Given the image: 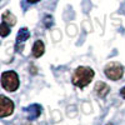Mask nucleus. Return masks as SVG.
<instances>
[{"instance_id":"nucleus-3","label":"nucleus","mask_w":125,"mask_h":125,"mask_svg":"<svg viewBox=\"0 0 125 125\" xmlns=\"http://www.w3.org/2000/svg\"><path fill=\"white\" fill-rule=\"evenodd\" d=\"M104 73L105 75L111 79V80H119L123 78V74H124V68L120 62H116V61H113V62H109V64L105 66L104 69Z\"/></svg>"},{"instance_id":"nucleus-6","label":"nucleus","mask_w":125,"mask_h":125,"mask_svg":"<svg viewBox=\"0 0 125 125\" xmlns=\"http://www.w3.org/2000/svg\"><path fill=\"white\" fill-rule=\"evenodd\" d=\"M109 91H110V88L104 81H98L95 84V93L98 94L100 98H105Z\"/></svg>"},{"instance_id":"nucleus-4","label":"nucleus","mask_w":125,"mask_h":125,"mask_svg":"<svg viewBox=\"0 0 125 125\" xmlns=\"http://www.w3.org/2000/svg\"><path fill=\"white\" fill-rule=\"evenodd\" d=\"M14 111V103L9 98L0 95V118H6Z\"/></svg>"},{"instance_id":"nucleus-7","label":"nucleus","mask_w":125,"mask_h":125,"mask_svg":"<svg viewBox=\"0 0 125 125\" xmlns=\"http://www.w3.org/2000/svg\"><path fill=\"white\" fill-rule=\"evenodd\" d=\"M44 51H45V46H44V43L41 40H36L34 45H33V56L34 58H40L41 55L44 54Z\"/></svg>"},{"instance_id":"nucleus-12","label":"nucleus","mask_w":125,"mask_h":125,"mask_svg":"<svg viewBox=\"0 0 125 125\" xmlns=\"http://www.w3.org/2000/svg\"><path fill=\"white\" fill-rule=\"evenodd\" d=\"M120 95H121V96H123V98L125 99V86H124V88H123V89L120 90Z\"/></svg>"},{"instance_id":"nucleus-1","label":"nucleus","mask_w":125,"mask_h":125,"mask_svg":"<svg viewBox=\"0 0 125 125\" xmlns=\"http://www.w3.org/2000/svg\"><path fill=\"white\" fill-rule=\"evenodd\" d=\"M94 78V70L88 66H79L75 69L74 74H73L71 81L73 84L78 88H85L90 84V81Z\"/></svg>"},{"instance_id":"nucleus-5","label":"nucleus","mask_w":125,"mask_h":125,"mask_svg":"<svg viewBox=\"0 0 125 125\" xmlns=\"http://www.w3.org/2000/svg\"><path fill=\"white\" fill-rule=\"evenodd\" d=\"M24 111H25L26 118L29 120H34L38 116H40V114H41V106L39 105V104H33V105H29L28 108H25Z\"/></svg>"},{"instance_id":"nucleus-2","label":"nucleus","mask_w":125,"mask_h":125,"mask_svg":"<svg viewBox=\"0 0 125 125\" xmlns=\"http://www.w3.org/2000/svg\"><path fill=\"white\" fill-rule=\"evenodd\" d=\"M1 85L6 91H15L18 90L20 81H19V76L15 71L9 70V71H4L1 74Z\"/></svg>"},{"instance_id":"nucleus-10","label":"nucleus","mask_w":125,"mask_h":125,"mask_svg":"<svg viewBox=\"0 0 125 125\" xmlns=\"http://www.w3.org/2000/svg\"><path fill=\"white\" fill-rule=\"evenodd\" d=\"M0 33H1V38H6L10 33V26L4 21L0 24Z\"/></svg>"},{"instance_id":"nucleus-8","label":"nucleus","mask_w":125,"mask_h":125,"mask_svg":"<svg viewBox=\"0 0 125 125\" xmlns=\"http://www.w3.org/2000/svg\"><path fill=\"white\" fill-rule=\"evenodd\" d=\"M30 38V31L26 28H21L18 31V35H16V43H24L28 39Z\"/></svg>"},{"instance_id":"nucleus-11","label":"nucleus","mask_w":125,"mask_h":125,"mask_svg":"<svg viewBox=\"0 0 125 125\" xmlns=\"http://www.w3.org/2000/svg\"><path fill=\"white\" fill-rule=\"evenodd\" d=\"M53 25V18L51 15H45V28H50Z\"/></svg>"},{"instance_id":"nucleus-13","label":"nucleus","mask_w":125,"mask_h":125,"mask_svg":"<svg viewBox=\"0 0 125 125\" xmlns=\"http://www.w3.org/2000/svg\"><path fill=\"white\" fill-rule=\"evenodd\" d=\"M39 1H40V0H28V3H30V4H36Z\"/></svg>"},{"instance_id":"nucleus-9","label":"nucleus","mask_w":125,"mask_h":125,"mask_svg":"<svg viewBox=\"0 0 125 125\" xmlns=\"http://www.w3.org/2000/svg\"><path fill=\"white\" fill-rule=\"evenodd\" d=\"M1 19H3V21L6 23L9 26H14V25L16 24V18H15L11 13H10V11H4Z\"/></svg>"}]
</instances>
